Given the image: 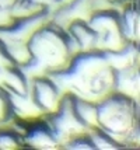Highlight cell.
I'll return each instance as SVG.
<instances>
[{"mask_svg": "<svg viewBox=\"0 0 140 150\" xmlns=\"http://www.w3.org/2000/svg\"><path fill=\"white\" fill-rule=\"evenodd\" d=\"M14 119L11 117L10 111V101H8V94L7 91L0 86V128L11 124Z\"/></svg>", "mask_w": 140, "mask_h": 150, "instance_id": "30bf717a", "label": "cell"}, {"mask_svg": "<svg viewBox=\"0 0 140 150\" xmlns=\"http://www.w3.org/2000/svg\"><path fill=\"white\" fill-rule=\"evenodd\" d=\"M10 101V111L14 121L23 124H31L41 118H44V112L32 100L30 93H13L7 91Z\"/></svg>", "mask_w": 140, "mask_h": 150, "instance_id": "277c9868", "label": "cell"}, {"mask_svg": "<svg viewBox=\"0 0 140 150\" xmlns=\"http://www.w3.org/2000/svg\"><path fill=\"white\" fill-rule=\"evenodd\" d=\"M31 62L45 74L66 69L72 60V53L67 48L65 30L51 21L41 25L28 39Z\"/></svg>", "mask_w": 140, "mask_h": 150, "instance_id": "7a4b0ae2", "label": "cell"}, {"mask_svg": "<svg viewBox=\"0 0 140 150\" xmlns=\"http://www.w3.org/2000/svg\"><path fill=\"white\" fill-rule=\"evenodd\" d=\"M72 107L77 119L86 126L88 132L98 128V114H97V103L84 100L80 97H74L70 94Z\"/></svg>", "mask_w": 140, "mask_h": 150, "instance_id": "52a82bcc", "label": "cell"}, {"mask_svg": "<svg viewBox=\"0 0 140 150\" xmlns=\"http://www.w3.org/2000/svg\"><path fill=\"white\" fill-rule=\"evenodd\" d=\"M17 0H0V8H11Z\"/></svg>", "mask_w": 140, "mask_h": 150, "instance_id": "7c38bea8", "label": "cell"}, {"mask_svg": "<svg viewBox=\"0 0 140 150\" xmlns=\"http://www.w3.org/2000/svg\"><path fill=\"white\" fill-rule=\"evenodd\" d=\"M113 91L139 101V69L137 65L113 70Z\"/></svg>", "mask_w": 140, "mask_h": 150, "instance_id": "8992f818", "label": "cell"}, {"mask_svg": "<svg viewBox=\"0 0 140 150\" xmlns=\"http://www.w3.org/2000/svg\"><path fill=\"white\" fill-rule=\"evenodd\" d=\"M10 66H13V63H11V60L8 59V56H7L6 49H4V46H3V42L0 41V70L7 69V67H10Z\"/></svg>", "mask_w": 140, "mask_h": 150, "instance_id": "8fae6325", "label": "cell"}, {"mask_svg": "<svg viewBox=\"0 0 140 150\" xmlns=\"http://www.w3.org/2000/svg\"><path fill=\"white\" fill-rule=\"evenodd\" d=\"M28 93L44 112V115H49L56 111L65 97V93L55 84L49 74L32 79L28 83Z\"/></svg>", "mask_w": 140, "mask_h": 150, "instance_id": "3957f363", "label": "cell"}, {"mask_svg": "<svg viewBox=\"0 0 140 150\" xmlns=\"http://www.w3.org/2000/svg\"><path fill=\"white\" fill-rule=\"evenodd\" d=\"M24 146L23 136L14 129L11 124L0 128V149H17Z\"/></svg>", "mask_w": 140, "mask_h": 150, "instance_id": "9c48e42d", "label": "cell"}, {"mask_svg": "<svg viewBox=\"0 0 140 150\" xmlns=\"http://www.w3.org/2000/svg\"><path fill=\"white\" fill-rule=\"evenodd\" d=\"M119 13V27L127 42L137 44L139 41V11L133 4L125 6Z\"/></svg>", "mask_w": 140, "mask_h": 150, "instance_id": "ba28073f", "label": "cell"}, {"mask_svg": "<svg viewBox=\"0 0 140 150\" xmlns=\"http://www.w3.org/2000/svg\"><path fill=\"white\" fill-rule=\"evenodd\" d=\"M23 144L35 149H56L60 147L58 140L48 128L44 118L27 125V129L23 135Z\"/></svg>", "mask_w": 140, "mask_h": 150, "instance_id": "5b68a950", "label": "cell"}, {"mask_svg": "<svg viewBox=\"0 0 140 150\" xmlns=\"http://www.w3.org/2000/svg\"><path fill=\"white\" fill-rule=\"evenodd\" d=\"M97 114L98 129L112 137L119 147H126L129 143L137 146V101L112 91L97 103Z\"/></svg>", "mask_w": 140, "mask_h": 150, "instance_id": "6da1fadb", "label": "cell"}]
</instances>
